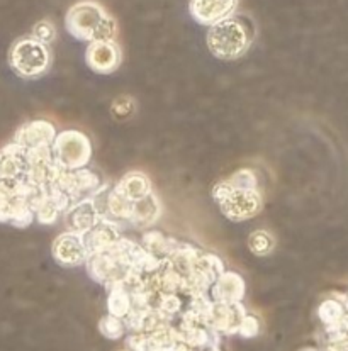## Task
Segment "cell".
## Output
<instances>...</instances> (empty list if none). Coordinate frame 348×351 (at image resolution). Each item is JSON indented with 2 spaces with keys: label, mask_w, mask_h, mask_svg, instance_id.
Here are the masks:
<instances>
[{
  "label": "cell",
  "mask_w": 348,
  "mask_h": 351,
  "mask_svg": "<svg viewBox=\"0 0 348 351\" xmlns=\"http://www.w3.org/2000/svg\"><path fill=\"white\" fill-rule=\"evenodd\" d=\"M253 34L238 17H228L214 24L207 32V48L216 58L235 62L242 58L252 46Z\"/></svg>",
  "instance_id": "7a4b0ae2"
},
{
  "label": "cell",
  "mask_w": 348,
  "mask_h": 351,
  "mask_svg": "<svg viewBox=\"0 0 348 351\" xmlns=\"http://www.w3.org/2000/svg\"><path fill=\"white\" fill-rule=\"evenodd\" d=\"M245 316L246 309L243 307L242 302H214L213 307H211L209 317H207V324L218 335H235V332H238Z\"/></svg>",
  "instance_id": "52a82bcc"
},
{
  "label": "cell",
  "mask_w": 348,
  "mask_h": 351,
  "mask_svg": "<svg viewBox=\"0 0 348 351\" xmlns=\"http://www.w3.org/2000/svg\"><path fill=\"white\" fill-rule=\"evenodd\" d=\"M67 31L80 41H116L117 24L100 3L84 0L71 7L65 17Z\"/></svg>",
  "instance_id": "6da1fadb"
},
{
  "label": "cell",
  "mask_w": 348,
  "mask_h": 351,
  "mask_svg": "<svg viewBox=\"0 0 348 351\" xmlns=\"http://www.w3.org/2000/svg\"><path fill=\"white\" fill-rule=\"evenodd\" d=\"M143 245H145L143 248L146 252L153 253L155 256L165 260V258H168V255H170L172 250L175 248L177 239L170 238V236H165L159 229H150V231H146L143 234Z\"/></svg>",
  "instance_id": "e0dca14e"
},
{
  "label": "cell",
  "mask_w": 348,
  "mask_h": 351,
  "mask_svg": "<svg viewBox=\"0 0 348 351\" xmlns=\"http://www.w3.org/2000/svg\"><path fill=\"white\" fill-rule=\"evenodd\" d=\"M123 351H128V350H123Z\"/></svg>",
  "instance_id": "83f0119b"
},
{
  "label": "cell",
  "mask_w": 348,
  "mask_h": 351,
  "mask_svg": "<svg viewBox=\"0 0 348 351\" xmlns=\"http://www.w3.org/2000/svg\"><path fill=\"white\" fill-rule=\"evenodd\" d=\"M209 297L213 302H242L245 297V282L236 271H222L209 289Z\"/></svg>",
  "instance_id": "4fadbf2b"
},
{
  "label": "cell",
  "mask_w": 348,
  "mask_h": 351,
  "mask_svg": "<svg viewBox=\"0 0 348 351\" xmlns=\"http://www.w3.org/2000/svg\"><path fill=\"white\" fill-rule=\"evenodd\" d=\"M56 138V129L49 121L38 119L24 124L14 136V143L27 149L36 148H51Z\"/></svg>",
  "instance_id": "9c48e42d"
},
{
  "label": "cell",
  "mask_w": 348,
  "mask_h": 351,
  "mask_svg": "<svg viewBox=\"0 0 348 351\" xmlns=\"http://www.w3.org/2000/svg\"><path fill=\"white\" fill-rule=\"evenodd\" d=\"M220 207L221 213L229 221L242 223V221H248L260 214L262 207H264V197H262L258 189H253V191H233L222 202H220Z\"/></svg>",
  "instance_id": "5b68a950"
},
{
  "label": "cell",
  "mask_w": 348,
  "mask_h": 351,
  "mask_svg": "<svg viewBox=\"0 0 348 351\" xmlns=\"http://www.w3.org/2000/svg\"><path fill=\"white\" fill-rule=\"evenodd\" d=\"M26 171V149L9 143L0 149V180H17Z\"/></svg>",
  "instance_id": "5bb4252c"
},
{
  "label": "cell",
  "mask_w": 348,
  "mask_h": 351,
  "mask_svg": "<svg viewBox=\"0 0 348 351\" xmlns=\"http://www.w3.org/2000/svg\"><path fill=\"white\" fill-rule=\"evenodd\" d=\"M258 331H260V321H258L255 316L246 314L245 319L242 322V326H240L238 335L242 336V338H253V336L258 335Z\"/></svg>",
  "instance_id": "484cf974"
},
{
  "label": "cell",
  "mask_w": 348,
  "mask_h": 351,
  "mask_svg": "<svg viewBox=\"0 0 348 351\" xmlns=\"http://www.w3.org/2000/svg\"><path fill=\"white\" fill-rule=\"evenodd\" d=\"M32 38L38 39L39 43H43V45L48 46L49 43L55 41V38H56L55 26H53L49 21H41V23L36 24L34 29H32Z\"/></svg>",
  "instance_id": "d4e9b609"
},
{
  "label": "cell",
  "mask_w": 348,
  "mask_h": 351,
  "mask_svg": "<svg viewBox=\"0 0 348 351\" xmlns=\"http://www.w3.org/2000/svg\"><path fill=\"white\" fill-rule=\"evenodd\" d=\"M161 216V202L153 192L152 195L145 197V199L138 200L132 206V216L129 224H135L138 228H148V226L156 224V221Z\"/></svg>",
  "instance_id": "2e32d148"
},
{
  "label": "cell",
  "mask_w": 348,
  "mask_h": 351,
  "mask_svg": "<svg viewBox=\"0 0 348 351\" xmlns=\"http://www.w3.org/2000/svg\"><path fill=\"white\" fill-rule=\"evenodd\" d=\"M63 217L70 226V231L78 232V234H87L102 219V213L97 207L95 200L89 197V199L73 204Z\"/></svg>",
  "instance_id": "8fae6325"
},
{
  "label": "cell",
  "mask_w": 348,
  "mask_h": 351,
  "mask_svg": "<svg viewBox=\"0 0 348 351\" xmlns=\"http://www.w3.org/2000/svg\"><path fill=\"white\" fill-rule=\"evenodd\" d=\"M85 62L89 68L99 75H109L121 64V49L116 41L91 43L85 51Z\"/></svg>",
  "instance_id": "ba28073f"
},
{
  "label": "cell",
  "mask_w": 348,
  "mask_h": 351,
  "mask_svg": "<svg viewBox=\"0 0 348 351\" xmlns=\"http://www.w3.org/2000/svg\"><path fill=\"white\" fill-rule=\"evenodd\" d=\"M345 314L347 311L343 302H340L338 299H333V297L323 300L321 306L318 307V316L326 328L340 324L343 317H345Z\"/></svg>",
  "instance_id": "d6986e66"
},
{
  "label": "cell",
  "mask_w": 348,
  "mask_h": 351,
  "mask_svg": "<svg viewBox=\"0 0 348 351\" xmlns=\"http://www.w3.org/2000/svg\"><path fill=\"white\" fill-rule=\"evenodd\" d=\"M343 306H345V311H347V314H348V297L345 299V302H343Z\"/></svg>",
  "instance_id": "4316f807"
},
{
  "label": "cell",
  "mask_w": 348,
  "mask_h": 351,
  "mask_svg": "<svg viewBox=\"0 0 348 351\" xmlns=\"http://www.w3.org/2000/svg\"><path fill=\"white\" fill-rule=\"evenodd\" d=\"M53 256L62 267H78L85 265L89 258L87 246H85L84 234L67 231L62 232L53 243Z\"/></svg>",
  "instance_id": "8992f818"
},
{
  "label": "cell",
  "mask_w": 348,
  "mask_h": 351,
  "mask_svg": "<svg viewBox=\"0 0 348 351\" xmlns=\"http://www.w3.org/2000/svg\"><path fill=\"white\" fill-rule=\"evenodd\" d=\"M238 0H190V14L202 26H214L236 10Z\"/></svg>",
  "instance_id": "30bf717a"
},
{
  "label": "cell",
  "mask_w": 348,
  "mask_h": 351,
  "mask_svg": "<svg viewBox=\"0 0 348 351\" xmlns=\"http://www.w3.org/2000/svg\"><path fill=\"white\" fill-rule=\"evenodd\" d=\"M248 245L250 252L257 256H267L274 252L275 248V238L270 231H265V229H257L252 234L248 236Z\"/></svg>",
  "instance_id": "ffe728a7"
},
{
  "label": "cell",
  "mask_w": 348,
  "mask_h": 351,
  "mask_svg": "<svg viewBox=\"0 0 348 351\" xmlns=\"http://www.w3.org/2000/svg\"><path fill=\"white\" fill-rule=\"evenodd\" d=\"M226 182L231 187V191H253V189H258L257 175L250 168H243V170L235 171Z\"/></svg>",
  "instance_id": "44dd1931"
},
{
  "label": "cell",
  "mask_w": 348,
  "mask_h": 351,
  "mask_svg": "<svg viewBox=\"0 0 348 351\" xmlns=\"http://www.w3.org/2000/svg\"><path fill=\"white\" fill-rule=\"evenodd\" d=\"M119 224L121 223L111 219V217L102 216L99 224H97L94 229H91L87 234H84V241L85 246H87L89 256L104 253L117 238H119Z\"/></svg>",
  "instance_id": "7c38bea8"
},
{
  "label": "cell",
  "mask_w": 348,
  "mask_h": 351,
  "mask_svg": "<svg viewBox=\"0 0 348 351\" xmlns=\"http://www.w3.org/2000/svg\"><path fill=\"white\" fill-rule=\"evenodd\" d=\"M34 216H36V221H38L39 224H55L56 221L60 219V217L63 216L62 210L58 209V207L55 206V202H53L51 199H49V195L46 197L45 200H43L41 204L38 206V209L34 210Z\"/></svg>",
  "instance_id": "7402d4cb"
},
{
  "label": "cell",
  "mask_w": 348,
  "mask_h": 351,
  "mask_svg": "<svg viewBox=\"0 0 348 351\" xmlns=\"http://www.w3.org/2000/svg\"><path fill=\"white\" fill-rule=\"evenodd\" d=\"M113 189L131 202H138L153 193L152 180L143 171H129Z\"/></svg>",
  "instance_id": "9a60e30c"
},
{
  "label": "cell",
  "mask_w": 348,
  "mask_h": 351,
  "mask_svg": "<svg viewBox=\"0 0 348 351\" xmlns=\"http://www.w3.org/2000/svg\"><path fill=\"white\" fill-rule=\"evenodd\" d=\"M9 64L21 78H39L48 71L51 55L48 46L39 43L32 36L17 39L9 53Z\"/></svg>",
  "instance_id": "3957f363"
},
{
  "label": "cell",
  "mask_w": 348,
  "mask_h": 351,
  "mask_svg": "<svg viewBox=\"0 0 348 351\" xmlns=\"http://www.w3.org/2000/svg\"><path fill=\"white\" fill-rule=\"evenodd\" d=\"M99 331L102 332V336H106L107 339H119L123 338L124 332H126V326H124L123 319L107 314V316L102 317L99 322Z\"/></svg>",
  "instance_id": "603a6c76"
},
{
  "label": "cell",
  "mask_w": 348,
  "mask_h": 351,
  "mask_svg": "<svg viewBox=\"0 0 348 351\" xmlns=\"http://www.w3.org/2000/svg\"><path fill=\"white\" fill-rule=\"evenodd\" d=\"M132 112H135V100L129 95L117 97L111 106V114L114 116V119H128Z\"/></svg>",
  "instance_id": "cb8c5ba5"
},
{
  "label": "cell",
  "mask_w": 348,
  "mask_h": 351,
  "mask_svg": "<svg viewBox=\"0 0 348 351\" xmlns=\"http://www.w3.org/2000/svg\"><path fill=\"white\" fill-rule=\"evenodd\" d=\"M132 309L131 304V295L123 285H114L109 289V297H107V311H109V316L119 317L124 319Z\"/></svg>",
  "instance_id": "ac0fdd59"
},
{
  "label": "cell",
  "mask_w": 348,
  "mask_h": 351,
  "mask_svg": "<svg viewBox=\"0 0 348 351\" xmlns=\"http://www.w3.org/2000/svg\"><path fill=\"white\" fill-rule=\"evenodd\" d=\"M53 161L63 170H80L91 161L92 145L91 139L80 131L67 129L56 134L55 143L51 145Z\"/></svg>",
  "instance_id": "277c9868"
}]
</instances>
